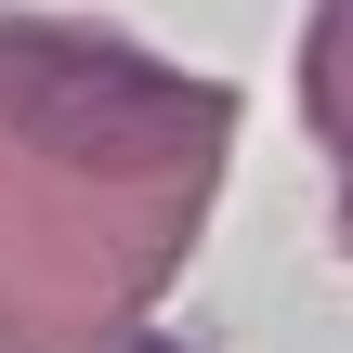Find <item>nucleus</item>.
Segmentation results:
<instances>
[{
	"instance_id": "f257e3e1",
	"label": "nucleus",
	"mask_w": 353,
	"mask_h": 353,
	"mask_svg": "<svg viewBox=\"0 0 353 353\" xmlns=\"http://www.w3.org/2000/svg\"><path fill=\"white\" fill-rule=\"evenodd\" d=\"M144 353H157V341H144Z\"/></svg>"
}]
</instances>
